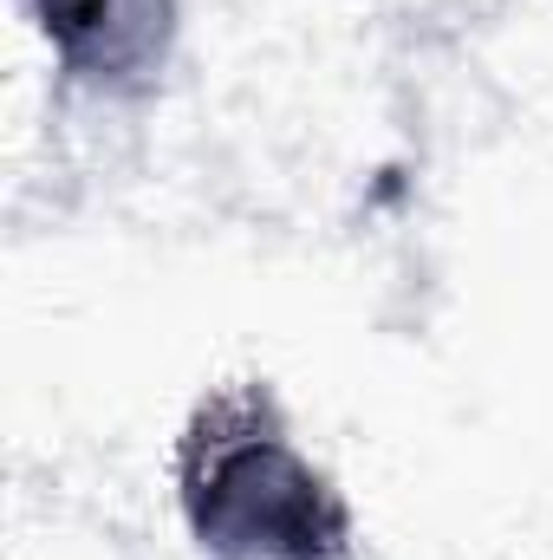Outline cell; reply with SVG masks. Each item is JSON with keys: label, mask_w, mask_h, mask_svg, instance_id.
I'll return each mask as SVG.
<instances>
[{"label": "cell", "mask_w": 553, "mask_h": 560, "mask_svg": "<svg viewBox=\"0 0 553 560\" xmlns=\"http://www.w3.org/2000/svg\"><path fill=\"white\" fill-rule=\"evenodd\" d=\"M176 509L202 560H358L345 489L261 378L215 385L176 436Z\"/></svg>", "instance_id": "cell-1"}, {"label": "cell", "mask_w": 553, "mask_h": 560, "mask_svg": "<svg viewBox=\"0 0 553 560\" xmlns=\"http://www.w3.org/2000/svg\"><path fill=\"white\" fill-rule=\"evenodd\" d=\"M66 85L92 98H150L183 46V0H33Z\"/></svg>", "instance_id": "cell-2"}]
</instances>
